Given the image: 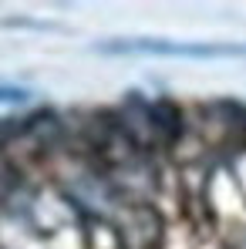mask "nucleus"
<instances>
[{
    "label": "nucleus",
    "instance_id": "f257e3e1",
    "mask_svg": "<svg viewBox=\"0 0 246 249\" xmlns=\"http://www.w3.org/2000/svg\"><path fill=\"white\" fill-rule=\"evenodd\" d=\"M101 54H162V57H240L246 47L240 44H192V41H152V37H132V41L98 44Z\"/></svg>",
    "mask_w": 246,
    "mask_h": 249
},
{
    "label": "nucleus",
    "instance_id": "f03ea898",
    "mask_svg": "<svg viewBox=\"0 0 246 249\" xmlns=\"http://www.w3.org/2000/svg\"><path fill=\"white\" fill-rule=\"evenodd\" d=\"M149 128L152 138L159 142H175L182 135V115L172 101H149Z\"/></svg>",
    "mask_w": 246,
    "mask_h": 249
},
{
    "label": "nucleus",
    "instance_id": "7ed1b4c3",
    "mask_svg": "<svg viewBox=\"0 0 246 249\" xmlns=\"http://www.w3.org/2000/svg\"><path fill=\"white\" fill-rule=\"evenodd\" d=\"M27 131V122L24 118H0V148L10 145L14 138H20Z\"/></svg>",
    "mask_w": 246,
    "mask_h": 249
},
{
    "label": "nucleus",
    "instance_id": "20e7f679",
    "mask_svg": "<svg viewBox=\"0 0 246 249\" xmlns=\"http://www.w3.org/2000/svg\"><path fill=\"white\" fill-rule=\"evenodd\" d=\"M31 98L27 88H10V84H0V105H24Z\"/></svg>",
    "mask_w": 246,
    "mask_h": 249
}]
</instances>
